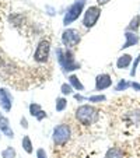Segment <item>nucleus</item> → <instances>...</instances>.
Instances as JSON below:
<instances>
[{"instance_id":"nucleus-21","label":"nucleus","mask_w":140,"mask_h":158,"mask_svg":"<svg viewBox=\"0 0 140 158\" xmlns=\"http://www.w3.org/2000/svg\"><path fill=\"white\" fill-rule=\"evenodd\" d=\"M139 63H140V53L137 55L136 59H134V62L132 63V70H130V76H132V77H134V76H136L137 67H139Z\"/></svg>"},{"instance_id":"nucleus-11","label":"nucleus","mask_w":140,"mask_h":158,"mask_svg":"<svg viewBox=\"0 0 140 158\" xmlns=\"http://www.w3.org/2000/svg\"><path fill=\"white\" fill-rule=\"evenodd\" d=\"M0 131H3L4 136L13 139L14 137V131H13L11 126H10V122L3 114H0Z\"/></svg>"},{"instance_id":"nucleus-23","label":"nucleus","mask_w":140,"mask_h":158,"mask_svg":"<svg viewBox=\"0 0 140 158\" xmlns=\"http://www.w3.org/2000/svg\"><path fill=\"white\" fill-rule=\"evenodd\" d=\"M129 87H130V83H128L126 80H121L119 83H118V85L115 87L116 91H125V89H128Z\"/></svg>"},{"instance_id":"nucleus-13","label":"nucleus","mask_w":140,"mask_h":158,"mask_svg":"<svg viewBox=\"0 0 140 158\" xmlns=\"http://www.w3.org/2000/svg\"><path fill=\"white\" fill-rule=\"evenodd\" d=\"M133 63V60H132V56L129 53H123L122 56L118 57V60H116V67L121 70L123 69H128L129 66Z\"/></svg>"},{"instance_id":"nucleus-1","label":"nucleus","mask_w":140,"mask_h":158,"mask_svg":"<svg viewBox=\"0 0 140 158\" xmlns=\"http://www.w3.org/2000/svg\"><path fill=\"white\" fill-rule=\"evenodd\" d=\"M76 119L83 126H91L98 120V109L91 105H81L76 109Z\"/></svg>"},{"instance_id":"nucleus-4","label":"nucleus","mask_w":140,"mask_h":158,"mask_svg":"<svg viewBox=\"0 0 140 158\" xmlns=\"http://www.w3.org/2000/svg\"><path fill=\"white\" fill-rule=\"evenodd\" d=\"M72 137V129L70 126L66 125V123H60L56 127L53 129V133H52V140L53 144L57 147H65L69 143Z\"/></svg>"},{"instance_id":"nucleus-6","label":"nucleus","mask_w":140,"mask_h":158,"mask_svg":"<svg viewBox=\"0 0 140 158\" xmlns=\"http://www.w3.org/2000/svg\"><path fill=\"white\" fill-rule=\"evenodd\" d=\"M81 41V34L78 30H74V28H69V30L63 31L62 34V42L66 46V49H72L76 48Z\"/></svg>"},{"instance_id":"nucleus-17","label":"nucleus","mask_w":140,"mask_h":158,"mask_svg":"<svg viewBox=\"0 0 140 158\" xmlns=\"http://www.w3.org/2000/svg\"><path fill=\"white\" fill-rule=\"evenodd\" d=\"M69 84H70V85H72L74 89H78V91H84V85L81 84V81L78 80L77 76H74V74L70 76V77H69Z\"/></svg>"},{"instance_id":"nucleus-27","label":"nucleus","mask_w":140,"mask_h":158,"mask_svg":"<svg viewBox=\"0 0 140 158\" xmlns=\"http://www.w3.org/2000/svg\"><path fill=\"white\" fill-rule=\"evenodd\" d=\"M20 122H21V126H23L24 129H27V127H28V122H27V119H25V118H21Z\"/></svg>"},{"instance_id":"nucleus-7","label":"nucleus","mask_w":140,"mask_h":158,"mask_svg":"<svg viewBox=\"0 0 140 158\" xmlns=\"http://www.w3.org/2000/svg\"><path fill=\"white\" fill-rule=\"evenodd\" d=\"M101 17V9L98 6H90L86 10L83 17V25L86 28H92L97 24L98 18Z\"/></svg>"},{"instance_id":"nucleus-3","label":"nucleus","mask_w":140,"mask_h":158,"mask_svg":"<svg viewBox=\"0 0 140 158\" xmlns=\"http://www.w3.org/2000/svg\"><path fill=\"white\" fill-rule=\"evenodd\" d=\"M56 57H57L59 64L62 66L66 72H73V70H77L78 67H80V64L74 60V55H73V52L70 51V49L63 51V49L57 48L56 49Z\"/></svg>"},{"instance_id":"nucleus-12","label":"nucleus","mask_w":140,"mask_h":158,"mask_svg":"<svg viewBox=\"0 0 140 158\" xmlns=\"http://www.w3.org/2000/svg\"><path fill=\"white\" fill-rule=\"evenodd\" d=\"M125 44L122 45V51L123 49H128V48H130V46H134V45H137L139 44V41H140V38H139V35H137L136 32H130V31H126L125 32Z\"/></svg>"},{"instance_id":"nucleus-22","label":"nucleus","mask_w":140,"mask_h":158,"mask_svg":"<svg viewBox=\"0 0 140 158\" xmlns=\"http://www.w3.org/2000/svg\"><path fill=\"white\" fill-rule=\"evenodd\" d=\"M73 87L70 85V84H62V87H60V91H62L63 95H70V94H73Z\"/></svg>"},{"instance_id":"nucleus-18","label":"nucleus","mask_w":140,"mask_h":158,"mask_svg":"<svg viewBox=\"0 0 140 158\" xmlns=\"http://www.w3.org/2000/svg\"><path fill=\"white\" fill-rule=\"evenodd\" d=\"M140 27V15H134L133 18L130 20V23H129L128 28H126V31H130V32H136L137 30H139Z\"/></svg>"},{"instance_id":"nucleus-28","label":"nucleus","mask_w":140,"mask_h":158,"mask_svg":"<svg viewBox=\"0 0 140 158\" xmlns=\"http://www.w3.org/2000/svg\"><path fill=\"white\" fill-rule=\"evenodd\" d=\"M107 2H109V0H98V3H100V4H105Z\"/></svg>"},{"instance_id":"nucleus-8","label":"nucleus","mask_w":140,"mask_h":158,"mask_svg":"<svg viewBox=\"0 0 140 158\" xmlns=\"http://www.w3.org/2000/svg\"><path fill=\"white\" fill-rule=\"evenodd\" d=\"M112 85V78H111L109 74L107 73H102V74H98L95 78V89L97 91H104V89L109 88Z\"/></svg>"},{"instance_id":"nucleus-10","label":"nucleus","mask_w":140,"mask_h":158,"mask_svg":"<svg viewBox=\"0 0 140 158\" xmlns=\"http://www.w3.org/2000/svg\"><path fill=\"white\" fill-rule=\"evenodd\" d=\"M125 122L128 123V126H137L140 123V109L137 108H132L123 116Z\"/></svg>"},{"instance_id":"nucleus-19","label":"nucleus","mask_w":140,"mask_h":158,"mask_svg":"<svg viewBox=\"0 0 140 158\" xmlns=\"http://www.w3.org/2000/svg\"><path fill=\"white\" fill-rule=\"evenodd\" d=\"M55 108H56L57 112H63V110L67 108V99L63 98V97H60V98L56 99V105H55Z\"/></svg>"},{"instance_id":"nucleus-20","label":"nucleus","mask_w":140,"mask_h":158,"mask_svg":"<svg viewBox=\"0 0 140 158\" xmlns=\"http://www.w3.org/2000/svg\"><path fill=\"white\" fill-rule=\"evenodd\" d=\"M15 155H17V152H15V150L13 148V147H6V148L2 151V158H15Z\"/></svg>"},{"instance_id":"nucleus-15","label":"nucleus","mask_w":140,"mask_h":158,"mask_svg":"<svg viewBox=\"0 0 140 158\" xmlns=\"http://www.w3.org/2000/svg\"><path fill=\"white\" fill-rule=\"evenodd\" d=\"M104 158H126V155H125V152H123V150L119 148V147H111V148H108V151L105 152Z\"/></svg>"},{"instance_id":"nucleus-25","label":"nucleus","mask_w":140,"mask_h":158,"mask_svg":"<svg viewBox=\"0 0 140 158\" xmlns=\"http://www.w3.org/2000/svg\"><path fill=\"white\" fill-rule=\"evenodd\" d=\"M36 158H48L46 151H45L44 148H38L36 150Z\"/></svg>"},{"instance_id":"nucleus-5","label":"nucleus","mask_w":140,"mask_h":158,"mask_svg":"<svg viewBox=\"0 0 140 158\" xmlns=\"http://www.w3.org/2000/svg\"><path fill=\"white\" fill-rule=\"evenodd\" d=\"M84 4H86L84 0H76V3H73L72 6L67 9V11H66V15H65V18H63V24L70 25L73 21L77 20V18L80 17V14L83 13Z\"/></svg>"},{"instance_id":"nucleus-2","label":"nucleus","mask_w":140,"mask_h":158,"mask_svg":"<svg viewBox=\"0 0 140 158\" xmlns=\"http://www.w3.org/2000/svg\"><path fill=\"white\" fill-rule=\"evenodd\" d=\"M51 46H52V44L48 38L39 39V42L35 46L34 55H32L34 63H36L38 66H42V64H45V63H48L49 57H51Z\"/></svg>"},{"instance_id":"nucleus-14","label":"nucleus","mask_w":140,"mask_h":158,"mask_svg":"<svg viewBox=\"0 0 140 158\" xmlns=\"http://www.w3.org/2000/svg\"><path fill=\"white\" fill-rule=\"evenodd\" d=\"M30 114L34 118H36V120H42L44 118H46V112H44L39 104H31L30 105Z\"/></svg>"},{"instance_id":"nucleus-26","label":"nucleus","mask_w":140,"mask_h":158,"mask_svg":"<svg viewBox=\"0 0 140 158\" xmlns=\"http://www.w3.org/2000/svg\"><path fill=\"white\" fill-rule=\"evenodd\" d=\"M130 87L134 89V91H139V93H140V83H136V81H133V83H130Z\"/></svg>"},{"instance_id":"nucleus-24","label":"nucleus","mask_w":140,"mask_h":158,"mask_svg":"<svg viewBox=\"0 0 140 158\" xmlns=\"http://www.w3.org/2000/svg\"><path fill=\"white\" fill-rule=\"evenodd\" d=\"M88 99L90 102H92V104H98V102H102V101H105V95H91V97H88Z\"/></svg>"},{"instance_id":"nucleus-16","label":"nucleus","mask_w":140,"mask_h":158,"mask_svg":"<svg viewBox=\"0 0 140 158\" xmlns=\"http://www.w3.org/2000/svg\"><path fill=\"white\" fill-rule=\"evenodd\" d=\"M21 146H23V150H24L27 154H32L34 152V146H32V141H31L30 136H24V137H23Z\"/></svg>"},{"instance_id":"nucleus-9","label":"nucleus","mask_w":140,"mask_h":158,"mask_svg":"<svg viewBox=\"0 0 140 158\" xmlns=\"http://www.w3.org/2000/svg\"><path fill=\"white\" fill-rule=\"evenodd\" d=\"M0 106L3 108V110H6V112L11 110L13 97L10 94V91H7L6 88H0Z\"/></svg>"}]
</instances>
